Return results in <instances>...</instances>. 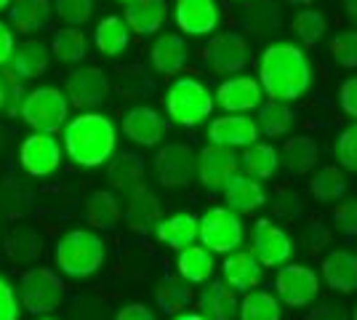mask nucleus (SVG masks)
<instances>
[{
  "instance_id": "nucleus-1",
  "label": "nucleus",
  "mask_w": 357,
  "mask_h": 320,
  "mask_svg": "<svg viewBox=\"0 0 357 320\" xmlns=\"http://www.w3.org/2000/svg\"><path fill=\"white\" fill-rule=\"evenodd\" d=\"M259 83L269 99L296 102L312 83V67L307 54L294 43H275L264 48L259 59Z\"/></svg>"
},
{
  "instance_id": "nucleus-2",
  "label": "nucleus",
  "mask_w": 357,
  "mask_h": 320,
  "mask_svg": "<svg viewBox=\"0 0 357 320\" xmlns=\"http://www.w3.org/2000/svg\"><path fill=\"white\" fill-rule=\"evenodd\" d=\"M115 144H118V131L107 115L83 112L64 125V153L75 166H102L112 158Z\"/></svg>"
},
{
  "instance_id": "nucleus-3",
  "label": "nucleus",
  "mask_w": 357,
  "mask_h": 320,
  "mask_svg": "<svg viewBox=\"0 0 357 320\" xmlns=\"http://www.w3.org/2000/svg\"><path fill=\"white\" fill-rule=\"evenodd\" d=\"M105 261V243L91 229H70L56 243V267L70 277H89Z\"/></svg>"
},
{
  "instance_id": "nucleus-4",
  "label": "nucleus",
  "mask_w": 357,
  "mask_h": 320,
  "mask_svg": "<svg viewBox=\"0 0 357 320\" xmlns=\"http://www.w3.org/2000/svg\"><path fill=\"white\" fill-rule=\"evenodd\" d=\"M165 109L168 115L184 125V128H192L211 118L213 112V96L211 91L195 77H176L168 91H165Z\"/></svg>"
},
{
  "instance_id": "nucleus-5",
  "label": "nucleus",
  "mask_w": 357,
  "mask_h": 320,
  "mask_svg": "<svg viewBox=\"0 0 357 320\" xmlns=\"http://www.w3.org/2000/svg\"><path fill=\"white\" fill-rule=\"evenodd\" d=\"M243 222L232 208L213 206L197 219V238L211 254H232L243 245Z\"/></svg>"
},
{
  "instance_id": "nucleus-6",
  "label": "nucleus",
  "mask_w": 357,
  "mask_h": 320,
  "mask_svg": "<svg viewBox=\"0 0 357 320\" xmlns=\"http://www.w3.org/2000/svg\"><path fill=\"white\" fill-rule=\"evenodd\" d=\"M19 115L35 131L56 134L67 121V115H70V102H67L64 91L54 89V86H43V89H35L24 96Z\"/></svg>"
},
{
  "instance_id": "nucleus-7",
  "label": "nucleus",
  "mask_w": 357,
  "mask_h": 320,
  "mask_svg": "<svg viewBox=\"0 0 357 320\" xmlns=\"http://www.w3.org/2000/svg\"><path fill=\"white\" fill-rule=\"evenodd\" d=\"M22 307L30 315H48L64 299V283L51 267H30L22 273Z\"/></svg>"
},
{
  "instance_id": "nucleus-8",
  "label": "nucleus",
  "mask_w": 357,
  "mask_h": 320,
  "mask_svg": "<svg viewBox=\"0 0 357 320\" xmlns=\"http://www.w3.org/2000/svg\"><path fill=\"white\" fill-rule=\"evenodd\" d=\"M19 163L35 179L51 176L61 163L59 139L54 137V134H40V131L30 134L22 142V147H19Z\"/></svg>"
},
{
  "instance_id": "nucleus-9",
  "label": "nucleus",
  "mask_w": 357,
  "mask_h": 320,
  "mask_svg": "<svg viewBox=\"0 0 357 320\" xmlns=\"http://www.w3.org/2000/svg\"><path fill=\"white\" fill-rule=\"evenodd\" d=\"M251 251L261 267H280L291 259L294 243L283 227H278L272 219H259L251 232Z\"/></svg>"
},
{
  "instance_id": "nucleus-10",
  "label": "nucleus",
  "mask_w": 357,
  "mask_h": 320,
  "mask_svg": "<svg viewBox=\"0 0 357 320\" xmlns=\"http://www.w3.org/2000/svg\"><path fill=\"white\" fill-rule=\"evenodd\" d=\"M67 102H73L80 109H93V107L105 105L107 93H109V77L99 67H77L67 77Z\"/></svg>"
},
{
  "instance_id": "nucleus-11",
  "label": "nucleus",
  "mask_w": 357,
  "mask_h": 320,
  "mask_svg": "<svg viewBox=\"0 0 357 320\" xmlns=\"http://www.w3.org/2000/svg\"><path fill=\"white\" fill-rule=\"evenodd\" d=\"M275 289L288 307H307L312 305L317 291H320V277L304 264H285L278 273Z\"/></svg>"
},
{
  "instance_id": "nucleus-12",
  "label": "nucleus",
  "mask_w": 357,
  "mask_h": 320,
  "mask_svg": "<svg viewBox=\"0 0 357 320\" xmlns=\"http://www.w3.org/2000/svg\"><path fill=\"white\" fill-rule=\"evenodd\" d=\"M238 174V158L229 147L222 144H208L200 150L197 158V176L200 184L208 190V192H224L227 182Z\"/></svg>"
},
{
  "instance_id": "nucleus-13",
  "label": "nucleus",
  "mask_w": 357,
  "mask_h": 320,
  "mask_svg": "<svg viewBox=\"0 0 357 320\" xmlns=\"http://www.w3.org/2000/svg\"><path fill=\"white\" fill-rule=\"evenodd\" d=\"M206 61H208L213 73H222V75L240 73L248 64V43L240 38L238 32L213 35L208 46H206Z\"/></svg>"
},
{
  "instance_id": "nucleus-14",
  "label": "nucleus",
  "mask_w": 357,
  "mask_h": 320,
  "mask_svg": "<svg viewBox=\"0 0 357 320\" xmlns=\"http://www.w3.org/2000/svg\"><path fill=\"white\" fill-rule=\"evenodd\" d=\"M197 171L192 147L187 144H168L155 155V174L163 187H184L192 182V174Z\"/></svg>"
},
{
  "instance_id": "nucleus-15",
  "label": "nucleus",
  "mask_w": 357,
  "mask_h": 320,
  "mask_svg": "<svg viewBox=\"0 0 357 320\" xmlns=\"http://www.w3.org/2000/svg\"><path fill=\"white\" fill-rule=\"evenodd\" d=\"M261 96H264V89L259 80L240 75L224 80L216 89V105L232 115H243V112H251L261 105Z\"/></svg>"
},
{
  "instance_id": "nucleus-16",
  "label": "nucleus",
  "mask_w": 357,
  "mask_h": 320,
  "mask_svg": "<svg viewBox=\"0 0 357 320\" xmlns=\"http://www.w3.org/2000/svg\"><path fill=\"white\" fill-rule=\"evenodd\" d=\"M176 24L192 38L211 35L219 24L216 0H176Z\"/></svg>"
},
{
  "instance_id": "nucleus-17",
  "label": "nucleus",
  "mask_w": 357,
  "mask_h": 320,
  "mask_svg": "<svg viewBox=\"0 0 357 320\" xmlns=\"http://www.w3.org/2000/svg\"><path fill=\"white\" fill-rule=\"evenodd\" d=\"M123 219H126L128 229L147 232L152 224H158L163 219V206L152 190H147L144 184H136L128 190V206L123 211Z\"/></svg>"
},
{
  "instance_id": "nucleus-18",
  "label": "nucleus",
  "mask_w": 357,
  "mask_h": 320,
  "mask_svg": "<svg viewBox=\"0 0 357 320\" xmlns=\"http://www.w3.org/2000/svg\"><path fill=\"white\" fill-rule=\"evenodd\" d=\"M256 137H259L256 123L251 118H245V115H232V112L224 115V118H216L208 128L211 144H222V147H229V150H235V147L245 150L256 142Z\"/></svg>"
},
{
  "instance_id": "nucleus-19",
  "label": "nucleus",
  "mask_w": 357,
  "mask_h": 320,
  "mask_svg": "<svg viewBox=\"0 0 357 320\" xmlns=\"http://www.w3.org/2000/svg\"><path fill=\"white\" fill-rule=\"evenodd\" d=\"M123 131L126 137L142 144V147H155L163 139V118L152 109V107H131L123 115Z\"/></svg>"
},
{
  "instance_id": "nucleus-20",
  "label": "nucleus",
  "mask_w": 357,
  "mask_h": 320,
  "mask_svg": "<svg viewBox=\"0 0 357 320\" xmlns=\"http://www.w3.org/2000/svg\"><path fill=\"white\" fill-rule=\"evenodd\" d=\"M123 19L136 35H155L168 19V0H131L126 3Z\"/></svg>"
},
{
  "instance_id": "nucleus-21",
  "label": "nucleus",
  "mask_w": 357,
  "mask_h": 320,
  "mask_svg": "<svg viewBox=\"0 0 357 320\" xmlns=\"http://www.w3.org/2000/svg\"><path fill=\"white\" fill-rule=\"evenodd\" d=\"M224 200H227V208H232L235 213H253L267 203V192L253 176L235 174L224 187Z\"/></svg>"
},
{
  "instance_id": "nucleus-22",
  "label": "nucleus",
  "mask_w": 357,
  "mask_h": 320,
  "mask_svg": "<svg viewBox=\"0 0 357 320\" xmlns=\"http://www.w3.org/2000/svg\"><path fill=\"white\" fill-rule=\"evenodd\" d=\"M224 283L232 291H251L261 280V264L253 257V251H232L222 264Z\"/></svg>"
},
{
  "instance_id": "nucleus-23",
  "label": "nucleus",
  "mask_w": 357,
  "mask_h": 320,
  "mask_svg": "<svg viewBox=\"0 0 357 320\" xmlns=\"http://www.w3.org/2000/svg\"><path fill=\"white\" fill-rule=\"evenodd\" d=\"M149 61L155 73L160 75H176L187 64V43L181 35H160L149 48Z\"/></svg>"
},
{
  "instance_id": "nucleus-24",
  "label": "nucleus",
  "mask_w": 357,
  "mask_h": 320,
  "mask_svg": "<svg viewBox=\"0 0 357 320\" xmlns=\"http://www.w3.org/2000/svg\"><path fill=\"white\" fill-rule=\"evenodd\" d=\"M200 310L208 320H235L240 302L235 291L229 289L224 280H213L200 294Z\"/></svg>"
},
{
  "instance_id": "nucleus-25",
  "label": "nucleus",
  "mask_w": 357,
  "mask_h": 320,
  "mask_svg": "<svg viewBox=\"0 0 357 320\" xmlns=\"http://www.w3.org/2000/svg\"><path fill=\"white\" fill-rule=\"evenodd\" d=\"M323 277L333 291L352 294L357 289V254L333 251L323 259Z\"/></svg>"
},
{
  "instance_id": "nucleus-26",
  "label": "nucleus",
  "mask_w": 357,
  "mask_h": 320,
  "mask_svg": "<svg viewBox=\"0 0 357 320\" xmlns=\"http://www.w3.org/2000/svg\"><path fill=\"white\" fill-rule=\"evenodd\" d=\"M51 11H54L51 0H14L8 6V22L16 32L30 35L48 24Z\"/></svg>"
},
{
  "instance_id": "nucleus-27",
  "label": "nucleus",
  "mask_w": 357,
  "mask_h": 320,
  "mask_svg": "<svg viewBox=\"0 0 357 320\" xmlns=\"http://www.w3.org/2000/svg\"><path fill=\"white\" fill-rule=\"evenodd\" d=\"M8 70L14 73L19 80H35L48 70V48L40 40H24L22 46L14 51V56L8 61Z\"/></svg>"
},
{
  "instance_id": "nucleus-28",
  "label": "nucleus",
  "mask_w": 357,
  "mask_h": 320,
  "mask_svg": "<svg viewBox=\"0 0 357 320\" xmlns=\"http://www.w3.org/2000/svg\"><path fill=\"white\" fill-rule=\"evenodd\" d=\"M86 222H89L93 229H115L123 222V206L120 200L107 192V190H96L91 192L89 200H86Z\"/></svg>"
},
{
  "instance_id": "nucleus-29",
  "label": "nucleus",
  "mask_w": 357,
  "mask_h": 320,
  "mask_svg": "<svg viewBox=\"0 0 357 320\" xmlns=\"http://www.w3.org/2000/svg\"><path fill=\"white\" fill-rule=\"evenodd\" d=\"M158 241L174 251H181L197 241V216L195 213H174L158 222Z\"/></svg>"
},
{
  "instance_id": "nucleus-30",
  "label": "nucleus",
  "mask_w": 357,
  "mask_h": 320,
  "mask_svg": "<svg viewBox=\"0 0 357 320\" xmlns=\"http://www.w3.org/2000/svg\"><path fill=\"white\" fill-rule=\"evenodd\" d=\"M96 48L105 54V56H120L128 43H131V27L126 24L123 16H105L99 24H96Z\"/></svg>"
},
{
  "instance_id": "nucleus-31",
  "label": "nucleus",
  "mask_w": 357,
  "mask_h": 320,
  "mask_svg": "<svg viewBox=\"0 0 357 320\" xmlns=\"http://www.w3.org/2000/svg\"><path fill=\"white\" fill-rule=\"evenodd\" d=\"M178 277H184L187 283H206L213 275V257L206 245H187L178 251Z\"/></svg>"
},
{
  "instance_id": "nucleus-32",
  "label": "nucleus",
  "mask_w": 357,
  "mask_h": 320,
  "mask_svg": "<svg viewBox=\"0 0 357 320\" xmlns=\"http://www.w3.org/2000/svg\"><path fill=\"white\" fill-rule=\"evenodd\" d=\"M317 158H320V150H317V142H314V139L294 137V139H288V142H285L283 163L294 176H304V174H310V171L317 166Z\"/></svg>"
},
{
  "instance_id": "nucleus-33",
  "label": "nucleus",
  "mask_w": 357,
  "mask_h": 320,
  "mask_svg": "<svg viewBox=\"0 0 357 320\" xmlns=\"http://www.w3.org/2000/svg\"><path fill=\"white\" fill-rule=\"evenodd\" d=\"M6 254L16 261V264H32L40 259L43 254V241L38 235V229H32L30 224L16 227L8 241H6Z\"/></svg>"
},
{
  "instance_id": "nucleus-34",
  "label": "nucleus",
  "mask_w": 357,
  "mask_h": 320,
  "mask_svg": "<svg viewBox=\"0 0 357 320\" xmlns=\"http://www.w3.org/2000/svg\"><path fill=\"white\" fill-rule=\"evenodd\" d=\"M240 160H243L245 174L253 179H269V176H275V171L280 166L278 150L272 144H264V142H253L251 147H245Z\"/></svg>"
},
{
  "instance_id": "nucleus-35",
  "label": "nucleus",
  "mask_w": 357,
  "mask_h": 320,
  "mask_svg": "<svg viewBox=\"0 0 357 320\" xmlns=\"http://www.w3.org/2000/svg\"><path fill=\"white\" fill-rule=\"evenodd\" d=\"M190 286L192 283H187L184 277H171V275L163 277L158 283V291H155L158 305L163 307L168 315H181V310L192 305V289Z\"/></svg>"
},
{
  "instance_id": "nucleus-36",
  "label": "nucleus",
  "mask_w": 357,
  "mask_h": 320,
  "mask_svg": "<svg viewBox=\"0 0 357 320\" xmlns=\"http://www.w3.org/2000/svg\"><path fill=\"white\" fill-rule=\"evenodd\" d=\"M291 125H294V109L288 107V102L269 99L264 105H259V128L267 137H285L291 131Z\"/></svg>"
},
{
  "instance_id": "nucleus-37",
  "label": "nucleus",
  "mask_w": 357,
  "mask_h": 320,
  "mask_svg": "<svg viewBox=\"0 0 357 320\" xmlns=\"http://www.w3.org/2000/svg\"><path fill=\"white\" fill-rule=\"evenodd\" d=\"M240 320H280V305L278 296L269 291H245L238 310Z\"/></svg>"
},
{
  "instance_id": "nucleus-38",
  "label": "nucleus",
  "mask_w": 357,
  "mask_h": 320,
  "mask_svg": "<svg viewBox=\"0 0 357 320\" xmlns=\"http://www.w3.org/2000/svg\"><path fill=\"white\" fill-rule=\"evenodd\" d=\"M51 54L64 64H77V61L86 59L89 54V43H86V35L77 30V27H61L54 40H51Z\"/></svg>"
},
{
  "instance_id": "nucleus-39",
  "label": "nucleus",
  "mask_w": 357,
  "mask_h": 320,
  "mask_svg": "<svg viewBox=\"0 0 357 320\" xmlns=\"http://www.w3.org/2000/svg\"><path fill=\"white\" fill-rule=\"evenodd\" d=\"M107 176L120 190H131L136 184H142V176H144V160H142V155L120 153L109 163V168H107Z\"/></svg>"
},
{
  "instance_id": "nucleus-40",
  "label": "nucleus",
  "mask_w": 357,
  "mask_h": 320,
  "mask_svg": "<svg viewBox=\"0 0 357 320\" xmlns=\"http://www.w3.org/2000/svg\"><path fill=\"white\" fill-rule=\"evenodd\" d=\"M310 192L320 203H333V200L342 198L344 192H347V176L342 174V168L336 166L320 168L312 176V182H310Z\"/></svg>"
},
{
  "instance_id": "nucleus-41",
  "label": "nucleus",
  "mask_w": 357,
  "mask_h": 320,
  "mask_svg": "<svg viewBox=\"0 0 357 320\" xmlns=\"http://www.w3.org/2000/svg\"><path fill=\"white\" fill-rule=\"evenodd\" d=\"M118 91L126 99H142L152 91V80L142 64H126L118 67Z\"/></svg>"
},
{
  "instance_id": "nucleus-42",
  "label": "nucleus",
  "mask_w": 357,
  "mask_h": 320,
  "mask_svg": "<svg viewBox=\"0 0 357 320\" xmlns=\"http://www.w3.org/2000/svg\"><path fill=\"white\" fill-rule=\"evenodd\" d=\"M326 19L320 11H314V8H307V11H301V14L294 19V32L298 35V40L304 43V46H317L320 43V38L326 35Z\"/></svg>"
},
{
  "instance_id": "nucleus-43",
  "label": "nucleus",
  "mask_w": 357,
  "mask_h": 320,
  "mask_svg": "<svg viewBox=\"0 0 357 320\" xmlns=\"http://www.w3.org/2000/svg\"><path fill=\"white\" fill-rule=\"evenodd\" d=\"M245 22H248V27L256 35H269L280 24V14H278V8L269 0H261V3H256L251 8H245Z\"/></svg>"
},
{
  "instance_id": "nucleus-44",
  "label": "nucleus",
  "mask_w": 357,
  "mask_h": 320,
  "mask_svg": "<svg viewBox=\"0 0 357 320\" xmlns=\"http://www.w3.org/2000/svg\"><path fill=\"white\" fill-rule=\"evenodd\" d=\"M54 14L67 27H80L93 14V0H54Z\"/></svg>"
},
{
  "instance_id": "nucleus-45",
  "label": "nucleus",
  "mask_w": 357,
  "mask_h": 320,
  "mask_svg": "<svg viewBox=\"0 0 357 320\" xmlns=\"http://www.w3.org/2000/svg\"><path fill=\"white\" fill-rule=\"evenodd\" d=\"M30 192L22 187V184H16L14 179H8V182L0 187V208L8 213V216H19L22 211H27L30 208Z\"/></svg>"
},
{
  "instance_id": "nucleus-46",
  "label": "nucleus",
  "mask_w": 357,
  "mask_h": 320,
  "mask_svg": "<svg viewBox=\"0 0 357 320\" xmlns=\"http://www.w3.org/2000/svg\"><path fill=\"white\" fill-rule=\"evenodd\" d=\"M331 54L333 59L339 61L347 70H355L357 67V30L352 32H342L331 40Z\"/></svg>"
},
{
  "instance_id": "nucleus-47",
  "label": "nucleus",
  "mask_w": 357,
  "mask_h": 320,
  "mask_svg": "<svg viewBox=\"0 0 357 320\" xmlns=\"http://www.w3.org/2000/svg\"><path fill=\"white\" fill-rule=\"evenodd\" d=\"M336 160L342 163L347 171L357 174V123L344 128L339 139H336Z\"/></svg>"
},
{
  "instance_id": "nucleus-48",
  "label": "nucleus",
  "mask_w": 357,
  "mask_h": 320,
  "mask_svg": "<svg viewBox=\"0 0 357 320\" xmlns=\"http://www.w3.org/2000/svg\"><path fill=\"white\" fill-rule=\"evenodd\" d=\"M333 219H336V224H339L344 235H349V238L357 235V198L339 203L333 208Z\"/></svg>"
},
{
  "instance_id": "nucleus-49",
  "label": "nucleus",
  "mask_w": 357,
  "mask_h": 320,
  "mask_svg": "<svg viewBox=\"0 0 357 320\" xmlns=\"http://www.w3.org/2000/svg\"><path fill=\"white\" fill-rule=\"evenodd\" d=\"M275 213L285 216V219H296L301 213V198L298 192H294L291 187H280L278 195H275Z\"/></svg>"
},
{
  "instance_id": "nucleus-50",
  "label": "nucleus",
  "mask_w": 357,
  "mask_h": 320,
  "mask_svg": "<svg viewBox=\"0 0 357 320\" xmlns=\"http://www.w3.org/2000/svg\"><path fill=\"white\" fill-rule=\"evenodd\" d=\"M0 320H19V299L14 286L0 275Z\"/></svg>"
},
{
  "instance_id": "nucleus-51",
  "label": "nucleus",
  "mask_w": 357,
  "mask_h": 320,
  "mask_svg": "<svg viewBox=\"0 0 357 320\" xmlns=\"http://www.w3.org/2000/svg\"><path fill=\"white\" fill-rule=\"evenodd\" d=\"M339 105H342V112L355 118L357 121V77H349L344 80L342 89H339Z\"/></svg>"
},
{
  "instance_id": "nucleus-52",
  "label": "nucleus",
  "mask_w": 357,
  "mask_h": 320,
  "mask_svg": "<svg viewBox=\"0 0 357 320\" xmlns=\"http://www.w3.org/2000/svg\"><path fill=\"white\" fill-rule=\"evenodd\" d=\"M14 51H16V40H14V32H11V24H6L0 19V70L8 67Z\"/></svg>"
},
{
  "instance_id": "nucleus-53",
  "label": "nucleus",
  "mask_w": 357,
  "mask_h": 320,
  "mask_svg": "<svg viewBox=\"0 0 357 320\" xmlns=\"http://www.w3.org/2000/svg\"><path fill=\"white\" fill-rule=\"evenodd\" d=\"M115 320H155V315L149 312V307L144 305H126L120 310Z\"/></svg>"
},
{
  "instance_id": "nucleus-54",
  "label": "nucleus",
  "mask_w": 357,
  "mask_h": 320,
  "mask_svg": "<svg viewBox=\"0 0 357 320\" xmlns=\"http://www.w3.org/2000/svg\"><path fill=\"white\" fill-rule=\"evenodd\" d=\"M310 232H312V238H310V245H312V251L317 254L320 248H326V243H328V232H326V227H323L320 222H312V227H310Z\"/></svg>"
},
{
  "instance_id": "nucleus-55",
  "label": "nucleus",
  "mask_w": 357,
  "mask_h": 320,
  "mask_svg": "<svg viewBox=\"0 0 357 320\" xmlns=\"http://www.w3.org/2000/svg\"><path fill=\"white\" fill-rule=\"evenodd\" d=\"M310 320H344V315L336 310V307L326 305V307H317V310H312V312H310Z\"/></svg>"
},
{
  "instance_id": "nucleus-56",
  "label": "nucleus",
  "mask_w": 357,
  "mask_h": 320,
  "mask_svg": "<svg viewBox=\"0 0 357 320\" xmlns=\"http://www.w3.org/2000/svg\"><path fill=\"white\" fill-rule=\"evenodd\" d=\"M6 105H8V83L0 75V112H6Z\"/></svg>"
},
{
  "instance_id": "nucleus-57",
  "label": "nucleus",
  "mask_w": 357,
  "mask_h": 320,
  "mask_svg": "<svg viewBox=\"0 0 357 320\" xmlns=\"http://www.w3.org/2000/svg\"><path fill=\"white\" fill-rule=\"evenodd\" d=\"M344 8H347V14H349V19L357 24V0H344Z\"/></svg>"
},
{
  "instance_id": "nucleus-58",
  "label": "nucleus",
  "mask_w": 357,
  "mask_h": 320,
  "mask_svg": "<svg viewBox=\"0 0 357 320\" xmlns=\"http://www.w3.org/2000/svg\"><path fill=\"white\" fill-rule=\"evenodd\" d=\"M174 320H208L203 312H181V315H176Z\"/></svg>"
},
{
  "instance_id": "nucleus-59",
  "label": "nucleus",
  "mask_w": 357,
  "mask_h": 320,
  "mask_svg": "<svg viewBox=\"0 0 357 320\" xmlns=\"http://www.w3.org/2000/svg\"><path fill=\"white\" fill-rule=\"evenodd\" d=\"M6 147H8V131L0 125V155L6 153Z\"/></svg>"
},
{
  "instance_id": "nucleus-60",
  "label": "nucleus",
  "mask_w": 357,
  "mask_h": 320,
  "mask_svg": "<svg viewBox=\"0 0 357 320\" xmlns=\"http://www.w3.org/2000/svg\"><path fill=\"white\" fill-rule=\"evenodd\" d=\"M288 3H291V6H304V8H307V6H312L314 0H288Z\"/></svg>"
},
{
  "instance_id": "nucleus-61",
  "label": "nucleus",
  "mask_w": 357,
  "mask_h": 320,
  "mask_svg": "<svg viewBox=\"0 0 357 320\" xmlns=\"http://www.w3.org/2000/svg\"><path fill=\"white\" fill-rule=\"evenodd\" d=\"M11 3H14V0H0V11H8Z\"/></svg>"
},
{
  "instance_id": "nucleus-62",
  "label": "nucleus",
  "mask_w": 357,
  "mask_h": 320,
  "mask_svg": "<svg viewBox=\"0 0 357 320\" xmlns=\"http://www.w3.org/2000/svg\"><path fill=\"white\" fill-rule=\"evenodd\" d=\"M352 320H357V307H355V312H352Z\"/></svg>"
},
{
  "instance_id": "nucleus-63",
  "label": "nucleus",
  "mask_w": 357,
  "mask_h": 320,
  "mask_svg": "<svg viewBox=\"0 0 357 320\" xmlns=\"http://www.w3.org/2000/svg\"><path fill=\"white\" fill-rule=\"evenodd\" d=\"M38 320H54V318H45V315H43V318H38Z\"/></svg>"
},
{
  "instance_id": "nucleus-64",
  "label": "nucleus",
  "mask_w": 357,
  "mask_h": 320,
  "mask_svg": "<svg viewBox=\"0 0 357 320\" xmlns=\"http://www.w3.org/2000/svg\"><path fill=\"white\" fill-rule=\"evenodd\" d=\"M123 3H131V0H123Z\"/></svg>"
}]
</instances>
